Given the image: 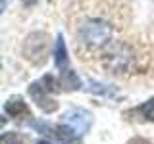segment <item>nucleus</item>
Returning a JSON list of instances; mask_svg holds the SVG:
<instances>
[{
  "instance_id": "20e7f679",
  "label": "nucleus",
  "mask_w": 154,
  "mask_h": 144,
  "mask_svg": "<svg viewBox=\"0 0 154 144\" xmlns=\"http://www.w3.org/2000/svg\"><path fill=\"white\" fill-rule=\"evenodd\" d=\"M54 62H56L58 71H60V81H58V83H60L62 90L71 92V90L81 88V79L77 77V73L71 69V65H69L67 48H66V42H64V37L62 35H58L56 46H54Z\"/></svg>"
},
{
  "instance_id": "4468645a",
  "label": "nucleus",
  "mask_w": 154,
  "mask_h": 144,
  "mask_svg": "<svg viewBox=\"0 0 154 144\" xmlns=\"http://www.w3.org/2000/svg\"><path fill=\"white\" fill-rule=\"evenodd\" d=\"M37 144H50V142H48V140H38Z\"/></svg>"
},
{
  "instance_id": "7ed1b4c3",
  "label": "nucleus",
  "mask_w": 154,
  "mask_h": 144,
  "mask_svg": "<svg viewBox=\"0 0 154 144\" xmlns=\"http://www.w3.org/2000/svg\"><path fill=\"white\" fill-rule=\"evenodd\" d=\"M60 90H62L60 83H56L52 75H45L42 79H38V81L29 85V96H31L33 102H35L45 113H52V112L58 110V102L54 98H50V94L60 92Z\"/></svg>"
},
{
  "instance_id": "9b49d317",
  "label": "nucleus",
  "mask_w": 154,
  "mask_h": 144,
  "mask_svg": "<svg viewBox=\"0 0 154 144\" xmlns=\"http://www.w3.org/2000/svg\"><path fill=\"white\" fill-rule=\"evenodd\" d=\"M2 144H27V140L19 133H4L2 134Z\"/></svg>"
},
{
  "instance_id": "ddd939ff",
  "label": "nucleus",
  "mask_w": 154,
  "mask_h": 144,
  "mask_svg": "<svg viewBox=\"0 0 154 144\" xmlns=\"http://www.w3.org/2000/svg\"><path fill=\"white\" fill-rule=\"evenodd\" d=\"M21 2H25V4H35V2H38V0H21Z\"/></svg>"
},
{
  "instance_id": "f03ea898",
  "label": "nucleus",
  "mask_w": 154,
  "mask_h": 144,
  "mask_svg": "<svg viewBox=\"0 0 154 144\" xmlns=\"http://www.w3.org/2000/svg\"><path fill=\"white\" fill-rule=\"evenodd\" d=\"M112 37V25L104 19H87L77 29V40L87 50H98L108 44Z\"/></svg>"
},
{
  "instance_id": "9d476101",
  "label": "nucleus",
  "mask_w": 154,
  "mask_h": 144,
  "mask_svg": "<svg viewBox=\"0 0 154 144\" xmlns=\"http://www.w3.org/2000/svg\"><path fill=\"white\" fill-rule=\"evenodd\" d=\"M89 92H94V94H104V96H114L116 90L114 88H106V85H100V83H89Z\"/></svg>"
},
{
  "instance_id": "6e6552de",
  "label": "nucleus",
  "mask_w": 154,
  "mask_h": 144,
  "mask_svg": "<svg viewBox=\"0 0 154 144\" xmlns=\"http://www.w3.org/2000/svg\"><path fill=\"white\" fill-rule=\"evenodd\" d=\"M4 112H6L8 115H12V117H33L21 96H14V98H10L8 102L4 104Z\"/></svg>"
},
{
  "instance_id": "f257e3e1",
  "label": "nucleus",
  "mask_w": 154,
  "mask_h": 144,
  "mask_svg": "<svg viewBox=\"0 0 154 144\" xmlns=\"http://www.w3.org/2000/svg\"><path fill=\"white\" fill-rule=\"evenodd\" d=\"M102 64L106 69H110L116 75H123L135 69L137 65V56H135L133 48L125 42L118 40V42H110L104 48L102 54Z\"/></svg>"
},
{
  "instance_id": "1a4fd4ad",
  "label": "nucleus",
  "mask_w": 154,
  "mask_h": 144,
  "mask_svg": "<svg viewBox=\"0 0 154 144\" xmlns=\"http://www.w3.org/2000/svg\"><path fill=\"white\" fill-rule=\"evenodd\" d=\"M139 115V117L143 119V121H154V98L146 100L143 106H139V108L131 110V112H127V115Z\"/></svg>"
},
{
  "instance_id": "39448f33",
  "label": "nucleus",
  "mask_w": 154,
  "mask_h": 144,
  "mask_svg": "<svg viewBox=\"0 0 154 144\" xmlns=\"http://www.w3.org/2000/svg\"><path fill=\"white\" fill-rule=\"evenodd\" d=\"M33 129L38 133H45L48 136H54L58 142L62 144H79L81 142V134H77L69 125H52L46 121H31Z\"/></svg>"
},
{
  "instance_id": "0eeeda50",
  "label": "nucleus",
  "mask_w": 154,
  "mask_h": 144,
  "mask_svg": "<svg viewBox=\"0 0 154 144\" xmlns=\"http://www.w3.org/2000/svg\"><path fill=\"white\" fill-rule=\"evenodd\" d=\"M46 40H48V37L42 35V33L31 35L27 38L25 46H23V50H29V48H31V52H25V58L35 60V56H41V60H42V56H45V52H46Z\"/></svg>"
},
{
  "instance_id": "f8f14e48",
  "label": "nucleus",
  "mask_w": 154,
  "mask_h": 144,
  "mask_svg": "<svg viewBox=\"0 0 154 144\" xmlns=\"http://www.w3.org/2000/svg\"><path fill=\"white\" fill-rule=\"evenodd\" d=\"M127 144H150L146 140V138H141V136H135V138H131V140H129Z\"/></svg>"
},
{
  "instance_id": "423d86ee",
  "label": "nucleus",
  "mask_w": 154,
  "mask_h": 144,
  "mask_svg": "<svg viewBox=\"0 0 154 144\" xmlns=\"http://www.w3.org/2000/svg\"><path fill=\"white\" fill-rule=\"evenodd\" d=\"M64 121H66V125H69L77 134H85L89 131L91 123H93V115L87 112V110L73 108V110H69V112H66Z\"/></svg>"
}]
</instances>
